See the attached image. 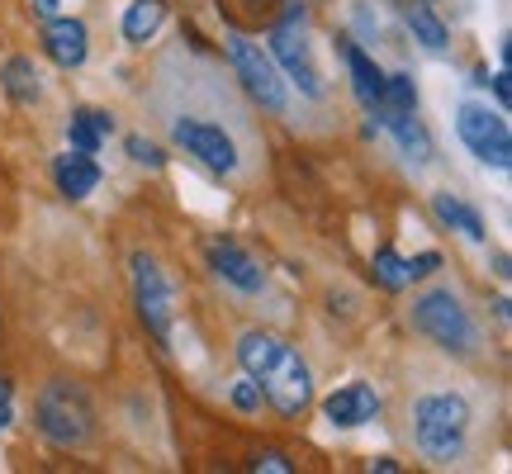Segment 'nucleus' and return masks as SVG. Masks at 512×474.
Here are the masks:
<instances>
[{
    "label": "nucleus",
    "mask_w": 512,
    "mask_h": 474,
    "mask_svg": "<svg viewBox=\"0 0 512 474\" xmlns=\"http://www.w3.org/2000/svg\"><path fill=\"white\" fill-rule=\"evenodd\" d=\"M252 470H275V474H294V460L285 451H256Z\"/></svg>",
    "instance_id": "obj_24"
},
{
    "label": "nucleus",
    "mask_w": 512,
    "mask_h": 474,
    "mask_svg": "<svg viewBox=\"0 0 512 474\" xmlns=\"http://www.w3.org/2000/svg\"><path fill=\"white\" fill-rule=\"evenodd\" d=\"M171 143L181 147L185 157H195L204 171H214V176H233L238 171V143L209 119H176L171 124Z\"/></svg>",
    "instance_id": "obj_9"
},
{
    "label": "nucleus",
    "mask_w": 512,
    "mask_h": 474,
    "mask_svg": "<svg viewBox=\"0 0 512 474\" xmlns=\"http://www.w3.org/2000/svg\"><path fill=\"white\" fill-rule=\"evenodd\" d=\"M261 403H266V394H261V384H256L252 375L233 384V408H238V413H261Z\"/></svg>",
    "instance_id": "obj_23"
},
{
    "label": "nucleus",
    "mask_w": 512,
    "mask_h": 474,
    "mask_svg": "<svg viewBox=\"0 0 512 474\" xmlns=\"http://www.w3.org/2000/svg\"><path fill=\"white\" fill-rule=\"evenodd\" d=\"M228 62H233V72H238L242 91L252 95L261 110H271V114L290 110V81L280 76V67L271 62V53H261V43L233 34L228 38Z\"/></svg>",
    "instance_id": "obj_5"
},
{
    "label": "nucleus",
    "mask_w": 512,
    "mask_h": 474,
    "mask_svg": "<svg viewBox=\"0 0 512 474\" xmlns=\"http://www.w3.org/2000/svg\"><path fill=\"white\" fill-rule=\"evenodd\" d=\"M432 271H441V252H418V256H408V280H427Z\"/></svg>",
    "instance_id": "obj_25"
},
{
    "label": "nucleus",
    "mask_w": 512,
    "mask_h": 474,
    "mask_svg": "<svg viewBox=\"0 0 512 474\" xmlns=\"http://www.w3.org/2000/svg\"><path fill=\"white\" fill-rule=\"evenodd\" d=\"M494 275H498V280H512V261H508V252H498V256H494Z\"/></svg>",
    "instance_id": "obj_30"
},
{
    "label": "nucleus",
    "mask_w": 512,
    "mask_h": 474,
    "mask_svg": "<svg viewBox=\"0 0 512 474\" xmlns=\"http://www.w3.org/2000/svg\"><path fill=\"white\" fill-rule=\"evenodd\" d=\"M403 19H408V34H413V43H422L427 53H446L451 48V34H446V24H441V15L432 10V5H408L403 10Z\"/></svg>",
    "instance_id": "obj_17"
},
{
    "label": "nucleus",
    "mask_w": 512,
    "mask_h": 474,
    "mask_svg": "<svg viewBox=\"0 0 512 474\" xmlns=\"http://www.w3.org/2000/svg\"><path fill=\"white\" fill-rule=\"evenodd\" d=\"M162 24H166V0H133L124 10V19H119V29H124L128 43H147Z\"/></svg>",
    "instance_id": "obj_19"
},
{
    "label": "nucleus",
    "mask_w": 512,
    "mask_h": 474,
    "mask_svg": "<svg viewBox=\"0 0 512 474\" xmlns=\"http://www.w3.org/2000/svg\"><path fill=\"white\" fill-rule=\"evenodd\" d=\"M91 119H95V128H100L105 138H110V133H114V114H105V110H91Z\"/></svg>",
    "instance_id": "obj_29"
},
{
    "label": "nucleus",
    "mask_w": 512,
    "mask_h": 474,
    "mask_svg": "<svg viewBox=\"0 0 512 474\" xmlns=\"http://www.w3.org/2000/svg\"><path fill=\"white\" fill-rule=\"evenodd\" d=\"M375 470H384V474H399L403 465H399V460H394V456H380V460H375Z\"/></svg>",
    "instance_id": "obj_31"
},
{
    "label": "nucleus",
    "mask_w": 512,
    "mask_h": 474,
    "mask_svg": "<svg viewBox=\"0 0 512 474\" xmlns=\"http://www.w3.org/2000/svg\"><path fill=\"white\" fill-rule=\"evenodd\" d=\"M271 62L280 67V76L299 86V95L323 100V72L313 62L309 34H304V19H275L271 24Z\"/></svg>",
    "instance_id": "obj_7"
},
{
    "label": "nucleus",
    "mask_w": 512,
    "mask_h": 474,
    "mask_svg": "<svg viewBox=\"0 0 512 474\" xmlns=\"http://www.w3.org/2000/svg\"><path fill=\"white\" fill-rule=\"evenodd\" d=\"M53 185L67 195V200H86L95 195V185H100V162H95L91 152H62L53 157Z\"/></svg>",
    "instance_id": "obj_14"
},
{
    "label": "nucleus",
    "mask_w": 512,
    "mask_h": 474,
    "mask_svg": "<svg viewBox=\"0 0 512 474\" xmlns=\"http://www.w3.org/2000/svg\"><path fill=\"white\" fill-rule=\"evenodd\" d=\"M204 256H209V271L219 275L223 285H233L238 294H261L266 290V271H261V261H256L247 247H238V242L219 237V242H209V247H204Z\"/></svg>",
    "instance_id": "obj_10"
},
{
    "label": "nucleus",
    "mask_w": 512,
    "mask_h": 474,
    "mask_svg": "<svg viewBox=\"0 0 512 474\" xmlns=\"http://www.w3.org/2000/svg\"><path fill=\"white\" fill-rule=\"evenodd\" d=\"M337 48H342V57H347L351 91H356V100H361V110L380 114V105H384V72L375 67V57H370L361 43H351V38H337Z\"/></svg>",
    "instance_id": "obj_13"
},
{
    "label": "nucleus",
    "mask_w": 512,
    "mask_h": 474,
    "mask_svg": "<svg viewBox=\"0 0 512 474\" xmlns=\"http://www.w3.org/2000/svg\"><path fill=\"white\" fill-rule=\"evenodd\" d=\"M29 5H34V15H38V19L62 15V0H29Z\"/></svg>",
    "instance_id": "obj_28"
},
{
    "label": "nucleus",
    "mask_w": 512,
    "mask_h": 474,
    "mask_svg": "<svg viewBox=\"0 0 512 474\" xmlns=\"http://www.w3.org/2000/svg\"><path fill=\"white\" fill-rule=\"evenodd\" d=\"M0 86H5V95L15 100L19 110H34L38 100H43V76H38V67L29 57H10L0 67Z\"/></svg>",
    "instance_id": "obj_16"
},
{
    "label": "nucleus",
    "mask_w": 512,
    "mask_h": 474,
    "mask_svg": "<svg viewBox=\"0 0 512 474\" xmlns=\"http://www.w3.org/2000/svg\"><path fill=\"white\" fill-rule=\"evenodd\" d=\"M456 133L460 143L470 147V157L494 171H508L512 166V128L503 119V110H489V105H460L456 110Z\"/></svg>",
    "instance_id": "obj_8"
},
{
    "label": "nucleus",
    "mask_w": 512,
    "mask_h": 474,
    "mask_svg": "<svg viewBox=\"0 0 512 474\" xmlns=\"http://www.w3.org/2000/svg\"><path fill=\"white\" fill-rule=\"evenodd\" d=\"M67 143L76 147V152H100V143H105V133L95 128L91 119V105H81V110H72V119H67Z\"/></svg>",
    "instance_id": "obj_21"
},
{
    "label": "nucleus",
    "mask_w": 512,
    "mask_h": 474,
    "mask_svg": "<svg viewBox=\"0 0 512 474\" xmlns=\"http://www.w3.org/2000/svg\"><path fill=\"white\" fill-rule=\"evenodd\" d=\"M124 152L138 166H152V171H162V166H166V152L152 143V138H143V133H128V138H124Z\"/></svg>",
    "instance_id": "obj_22"
},
{
    "label": "nucleus",
    "mask_w": 512,
    "mask_h": 474,
    "mask_svg": "<svg viewBox=\"0 0 512 474\" xmlns=\"http://www.w3.org/2000/svg\"><path fill=\"white\" fill-rule=\"evenodd\" d=\"M408 318H413V328H418L427 342H437V347L451 351V356H470V351L479 347L475 318L465 313L460 294H451V290H427V294H418Z\"/></svg>",
    "instance_id": "obj_4"
},
{
    "label": "nucleus",
    "mask_w": 512,
    "mask_h": 474,
    "mask_svg": "<svg viewBox=\"0 0 512 474\" xmlns=\"http://www.w3.org/2000/svg\"><path fill=\"white\" fill-rule=\"evenodd\" d=\"M432 214H437L451 233H460L465 242H489V228H484V214H479L475 204H465L460 195H451V190H437L432 195Z\"/></svg>",
    "instance_id": "obj_15"
},
{
    "label": "nucleus",
    "mask_w": 512,
    "mask_h": 474,
    "mask_svg": "<svg viewBox=\"0 0 512 474\" xmlns=\"http://www.w3.org/2000/svg\"><path fill=\"white\" fill-rule=\"evenodd\" d=\"M323 418H328L332 427H342V432L366 427V422L380 418V394H375L366 380H351V384L332 389L328 399H323Z\"/></svg>",
    "instance_id": "obj_12"
},
{
    "label": "nucleus",
    "mask_w": 512,
    "mask_h": 474,
    "mask_svg": "<svg viewBox=\"0 0 512 474\" xmlns=\"http://www.w3.org/2000/svg\"><path fill=\"white\" fill-rule=\"evenodd\" d=\"M43 53L53 57L62 72H76V67H86V57H91V29L72 15L43 19Z\"/></svg>",
    "instance_id": "obj_11"
},
{
    "label": "nucleus",
    "mask_w": 512,
    "mask_h": 474,
    "mask_svg": "<svg viewBox=\"0 0 512 474\" xmlns=\"http://www.w3.org/2000/svg\"><path fill=\"white\" fill-rule=\"evenodd\" d=\"M484 86H494V100H498V110H508V100H512V76H508V67L503 72H494Z\"/></svg>",
    "instance_id": "obj_27"
},
{
    "label": "nucleus",
    "mask_w": 512,
    "mask_h": 474,
    "mask_svg": "<svg viewBox=\"0 0 512 474\" xmlns=\"http://www.w3.org/2000/svg\"><path fill=\"white\" fill-rule=\"evenodd\" d=\"M470 399L465 394H422L413 403V437H418V451L427 460H456L465 451V437H470Z\"/></svg>",
    "instance_id": "obj_2"
},
{
    "label": "nucleus",
    "mask_w": 512,
    "mask_h": 474,
    "mask_svg": "<svg viewBox=\"0 0 512 474\" xmlns=\"http://www.w3.org/2000/svg\"><path fill=\"white\" fill-rule=\"evenodd\" d=\"M34 422H38V432L53 441V446H62V451H81V446L95 437L91 399L67 380L43 384V394H38V403H34Z\"/></svg>",
    "instance_id": "obj_3"
},
{
    "label": "nucleus",
    "mask_w": 512,
    "mask_h": 474,
    "mask_svg": "<svg viewBox=\"0 0 512 474\" xmlns=\"http://www.w3.org/2000/svg\"><path fill=\"white\" fill-rule=\"evenodd\" d=\"M370 280H375L384 294L408 290V285H413V280H408V256H399L394 247H380V252L370 256Z\"/></svg>",
    "instance_id": "obj_20"
},
{
    "label": "nucleus",
    "mask_w": 512,
    "mask_h": 474,
    "mask_svg": "<svg viewBox=\"0 0 512 474\" xmlns=\"http://www.w3.org/2000/svg\"><path fill=\"white\" fill-rule=\"evenodd\" d=\"M128 271H133V299H138V318H143L147 332L157 337V347H171V323H176V290H171L166 271L157 266V256H147V252H133Z\"/></svg>",
    "instance_id": "obj_6"
},
{
    "label": "nucleus",
    "mask_w": 512,
    "mask_h": 474,
    "mask_svg": "<svg viewBox=\"0 0 512 474\" xmlns=\"http://www.w3.org/2000/svg\"><path fill=\"white\" fill-rule=\"evenodd\" d=\"M15 427V384L0 375V432H10Z\"/></svg>",
    "instance_id": "obj_26"
},
{
    "label": "nucleus",
    "mask_w": 512,
    "mask_h": 474,
    "mask_svg": "<svg viewBox=\"0 0 512 474\" xmlns=\"http://www.w3.org/2000/svg\"><path fill=\"white\" fill-rule=\"evenodd\" d=\"M238 365L261 384V394L271 403L275 413H285V418H299L304 408L313 403V375L304 356L290 347V342H280L275 332H242L238 337Z\"/></svg>",
    "instance_id": "obj_1"
},
{
    "label": "nucleus",
    "mask_w": 512,
    "mask_h": 474,
    "mask_svg": "<svg viewBox=\"0 0 512 474\" xmlns=\"http://www.w3.org/2000/svg\"><path fill=\"white\" fill-rule=\"evenodd\" d=\"M384 128L399 138V147H403V157H408V162H418V166L432 162V138H427V128H422L418 114H394V119H384Z\"/></svg>",
    "instance_id": "obj_18"
}]
</instances>
